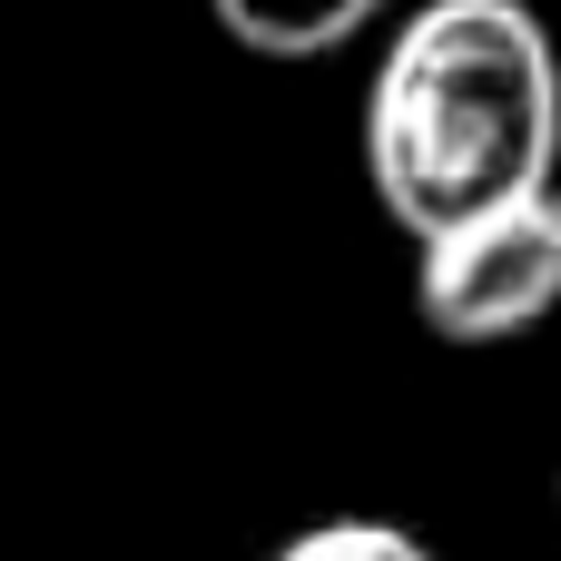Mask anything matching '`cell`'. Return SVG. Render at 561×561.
<instances>
[{"label":"cell","instance_id":"6da1fadb","mask_svg":"<svg viewBox=\"0 0 561 561\" xmlns=\"http://www.w3.org/2000/svg\"><path fill=\"white\" fill-rule=\"evenodd\" d=\"M375 207L424 247L483 207L561 187V49L533 0H424L365 89Z\"/></svg>","mask_w":561,"mask_h":561},{"label":"cell","instance_id":"7a4b0ae2","mask_svg":"<svg viewBox=\"0 0 561 561\" xmlns=\"http://www.w3.org/2000/svg\"><path fill=\"white\" fill-rule=\"evenodd\" d=\"M414 316L444 345H513L561 316V187L483 207L414 247Z\"/></svg>","mask_w":561,"mask_h":561},{"label":"cell","instance_id":"3957f363","mask_svg":"<svg viewBox=\"0 0 561 561\" xmlns=\"http://www.w3.org/2000/svg\"><path fill=\"white\" fill-rule=\"evenodd\" d=\"M394 0H207V20L256 49V59H325L345 39H365Z\"/></svg>","mask_w":561,"mask_h":561},{"label":"cell","instance_id":"277c9868","mask_svg":"<svg viewBox=\"0 0 561 561\" xmlns=\"http://www.w3.org/2000/svg\"><path fill=\"white\" fill-rule=\"evenodd\" d=\"M266 561H434L404 523H365V513H345V523H316V533H296V542H276Z\"/></svg>","mask_w":561,"mask_h":561}]
</instances>
